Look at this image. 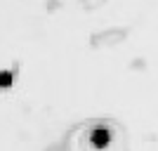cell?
I'll use <instances>...</instances> for the list:
<instances>
[{"label":"cell","mask_w":158,"mask_h":151,"mask_svg":"<svg viewBox=\"0 0 158 151\" xmlns=\"http://www.w3.org/2000/svg\"><path fill=\"white\" fill-rule=\"evenodd\" d=\"M113 137H118V132L111 123H87L76 135V151H111Z\"/></svg>","instance_id":"1"}]
</instances>
